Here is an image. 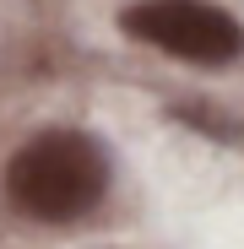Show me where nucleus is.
<instances>
[{
    "instance_id": "1",
    "label": "nucleus",
    "mask_w": 244,
    "mask_h": 249,
    "mask_svg": "<svg viewBox=\"0 0 244 249\" xmlns=\"http://www.w3.org/2000/svg\"><path fill=\"white\" fill-rule=\"evenodd\" d=\"M109 195V157L81 130H44L33 136L6 168V200L11 212L44 228L81 222Z\"/></svg>"
},
{
    "instance_id": "2",
    "label": "nucleus",
    "mask_w": 244,
    "mask_h": 249,
    "mask_svg": "<svg viewBox=\"0 0 244 249\" xmlns=\"http://www.w3.org/2000/svg\"><path fill=\"white\" fill-rule=\"evenodd\" d=\"M119 27L136 44H152L190 65H228L244 54V27L212 0H136L119 11Z\"/></svg>"
}]
</instances>
